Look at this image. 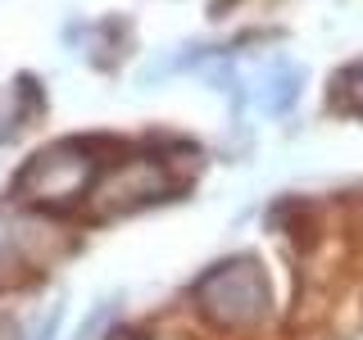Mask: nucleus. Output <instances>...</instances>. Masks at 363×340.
<instances>
[{"instance_id": "obj_1", "label": "nucleus", "mask_w": 363, "mask_h": 340, "mask_svg": "<svg viewBox=\"0 0 363 340\" xmlns=\"http://www.w3.org/2000/svg\"><path fill=\"white\" fill-rule=\"evenodd\" d=\"M200 309L223 327H250L268 309V281L255 264H223L200 281Z\"/></svg>"}, {"instance_id": "obj_2", "label": "nucleus", "mask_w": 363, "mask_h": 340, "mask_svg": "<svg viewBox=\"0 0 363 340\" xmlns=\"http://www.w3.org/2000/svg\"><path fill=\"white\" fill-rule=\"evenodd\" d=\"M86 177H91V164H86L82 154H73V150H45L37 164L18 177V191L28 200H37V204H60V200H73L77 191L86 186Z\"/></svg>"}]
</instances>
